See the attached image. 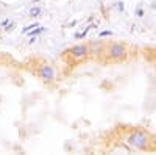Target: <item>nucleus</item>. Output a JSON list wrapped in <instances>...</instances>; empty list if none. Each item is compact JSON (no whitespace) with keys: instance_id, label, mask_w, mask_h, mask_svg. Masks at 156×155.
<instances>
[{"instance_id":"nucleus-14","label":"nucleus","mask_w":156,"mask_h":155,"mask_svg":"<svg viewBox=\"0 0 156 155\" xmlns=\"http://www.w3.org/2000/svg\"><path fill=\"white\" fill-rule=\"evenodd\" d=\"M34 41H36V36H31V38H30V44H33Z\"/></svg>"},{"instance_id":"nucleus-1","label":"nucleus","mask_w":156,"mask_h":155,"mask_svg":"<svg viewBox=\"0 0 156 155\" xmlns=\"http://www.w3.org/2000/svg\"><path fill=\"white\" fill-rule=\"evenodd\" d=\"M128 144L131 146V147H134V149H137V150H145L147 147H148V144H150V138H148V135L144 132V130H136V132H133L131 135L128 136Z\"/></svg>"},{"instance_id":"nucleus-13","label":"nucleus","mask_w":156,"mask_h":155,"mask_svg":"<svg viewBox=\"0 0 156 155\" xmlns=\"http://www.w3.org/2000/svg\"><path fill=\"white\" fill-rule=\"evenodd\" d=\"M137 16H139V17L144 16V9H142V8H137Z\"/></svg>"},{"instance_id":"nucleus-12","label":"nucleus","mask_w":156,"mask_h":155,"mask_svg":"<svg viewBox=\"0 0 156 155\" xmlns=\"http://www.w3.org/2000/svg\"><path fill=\"white\" fill-rule=\"evenodd\" d=\"M117 8H119V11H123V9H125V5H123V2H117Z\"/></svg>"},{"instance_id":"nucleus-11","label":"nucleus","mask_w":156,"mask_h":155,"mask_svg":"<svg viewBox=\"0 0 156 155\" xmlns=\"http://www.w3.org/2000/svg\"><path fill=\"white\" fill-rule=\"evenodd\" d=\"M12 28H14V24L11 22L9 25H6V28H5V31H8V33H9V31H12Z\"/></svg>"},{"instance_id":"nucleus-9","label":"nucleus","mask_w":156,"mask_h":155,"mask_svg":"<svg viewBox=\"0 0 156 155\" xmlns=\"http://www.w3.org/2000/svg\"><path fill=\"white\" fill-rule=\"evenodd\" d=\"M89 30H90V27H86V28H84L83 31L76 33V35H75V38H76V39H83V38H84V36L87 35V31H89Z\"/></svg>"},{"instance_id":"nucleus-10","label":"nucleus","mask_w":156,"mask_h":155,"mask_svg":"<svg viewBox=\"0 0 156 155\" xmlns=\"http://www.w3.org/2000/svg\"><path fill=\"white\" fill-rule=\"evenodd\" d=\"M100 38H105V36H112V31L111 30H105V31H100V35H98Z\"/></svg>"},{"instance_id":"nucleus-6","label":"nucleus","mask_w":156,"mask_h":155,"mask_svg":"<svg viewBox=\"0 0 156 155\" xmlns=\"http://www.w3.org/2000/svg\"><path fill=\"white\" fill-rule=\"evenodd\" d=\"M45 31V27H42V25H37L36 28H33L31 31H28L27 35H30V36H37V35H41V33H44Z\"/></svg>"},{"instance_id":"nucleus-8","label":"nucleus","mask_w":156,"mask_h":155,"mask_svg":"<svg viewBox=\"0 0 156 155\" xmlns=\"http://www.w3.org/2000/svg\"><path fill=\"white\" fill-rule=\"evenodd\" d=\"M37 25H39L37 22H34V24H31V25H27V27H25V28L22 30V35H27L28 31H31L33 28H36V27H37Z\"/></svg>"},{"instance_id":"nucleus-7","label":"nucleus","mask_w":156,"mask_h":155,"mask_svg":"<svg viewBox=\"0 0 156 155\" xmlns=\"http://www.w3.org/2000/svg\"><path fill=\"white\" fill-rule=\"evenodd\" d=\"M39 14H41V8H39V6H31V8H30V11H28V16H30V17H33V19H34V17H37Z\"/></svg>"},{"instance_id":"nucleus-4","label":"nucleus","mask_w":156,"mask_h":155,"mask_svg":"<svg viewBox=\"0 0 156 155\" xmlns=\"http://www.w3.org/2000/svg\"><path fill=\"white\" fill-rule=\"evenodd\" d=\"M67 54L72 61H83L89 57V47H87V44H76L69 49Z\"/></svg>"},{"instance_id":"nucleus-5","label":"nucleus","mask_w":156,"mask_h":155,"mask_svg":"<svg viewBox=\"0 0 156 155\" xmlns=\"http://www.w3.org/2000/svg\"><path fill=\"white\" fill-rule=\"evenodd\" d=\"M87 47H89V55H100L105 50V46L101 44V41H92L87 44Z\"/></svg>"},{"instance_id":"nucleus-3","label":"nucleus","mask_w":156,"mask_h":155,"mask_svg":"<svg viewBox=\"0 0 156 155\" xmlns=\"http://www.w3.org/2000/svg\"><path fill=\"white\" fill-rule=\"evenodd\" d=\"M37 77L41 79L42 82L45 83H53L56 80V72H55V68L51 66V64H41V66L37 68Z\"/></svg>"},{"instance_id":"nucleus-2","label":"nucleus","mask_w":156,"mask_h":155,"mask_svg":"<svg viewBox=\"0 0 156 155\" xmlns=\"http://www.w3.org/2000/svg\"><path fill=\"white\" fill-rule=\"evenodd\" d=\"M106 55H108V58L112 60V61H120V60H125V58H126L128 50H126V47H125L123 44L114 42V44H111V46L108 47Z\"/></svg>"}]
</instances>
